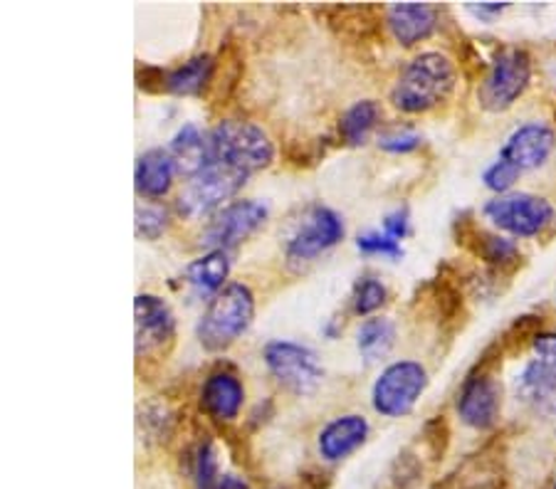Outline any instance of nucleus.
<instances>
[{"mask_svg": "<svg viewBox=\"0 0 556 489\" xmlns=\"http://www.w3.org/2000/svg\"><path fill=\"white\" fill-rule=\"evenodd\" d=\"M455 89V67L441 52H420L403 67L396 87L391 89V102L401 112L424 114L441 106Z\"/></svg>", "mask_w": 556, "mask_h": 489, "instance_id": "1", "label": "nucleus"}, {"mask_svg": "<svg viewBox=\"0 0 556 489\" xmlns=\"http://www.w3.org/2000/svg\"><path fill=\"white\" fill-rule=\"evenodd\" d=\"M253 289L243 282H232L211 299L208 309L203 311L201 322L195 326V334H199L203 349L223 351L248 332V326L253 324Z\"/></svg>", "mask_w": 556, "mask_h": 489, "instance_id": "2", "label": "nucleus"}, {"mask_svg": "<svg viewBox=\"0 0 556 489\" xmlns=\"http://www.w3.org/2000/svg\"><path fill=\"white\" fill-rule=\"evenodd\" d=\"M211 164H223L243 173L263 171L273 164L275 146L257 124L223 119L208 133Z\"/></svg>", "mask_w": 556, "mask_h": 489, "instance_id": "3", "label": "nucleus"}, {"mask_svg": "<svg viewBox=\"0 0 556 489\" xmlns=\"http://www.w3.org/2000/svg\"><path fill=\"white\" fill-rule=\"evenodd\" d=\"M532 79V60L522 48H505L492 60L488 77L480 85V104L488 112H505L525 94Z\"/></svg>", "mask_w": 556, "mask_h": 489, "instance_id": "4", "label": "nucleus"}, {"mask_svg": "<svg viewBox=\"0 0 556 489\" xmlns=\"http://www.w3.org/2000/svg\"><path fill=\"white\" fill-rule=\"evenodd\" d=\"M428 388V371L418 361H396L376 378L371 398L376 413L401 417L414 411L418 398Z\"/></svg>", "mask_w": 556, "mask_h": 489, "instance_id": "5", "label": "nucleus"}, {"mask_svg": "<svg viewBox=\"0 0 556 489\" xmlns=\"http://www.w3.org/2000/svg\"><path fill=\"white\" fill-rule=\"evenodd\" d=\"M265 366L277 384L294 396H309L321 384L317 353L294 342H270L265 346Z\"/></svg>", "mask_w": 556, "mask_h": 489, "instance_id": "6", "label": "nucleus"}, {"mask_svg": "<svg viewBox=\"0 0 556 489\" xmlns=\"http://www.w3.org/2000/svg\"><path fill=\"white\" fill-rule=\"evenodd\" d=\"M248 181V173L236 171L223 164H211L205 171L188 181L184 193L178 195V213L184 218L208 216L215 208L232 198Z\"/></svg>", "mask_w": 556, "mask_h": 489, "instance_id": "7", "label": "nucleus"}, {"mask_svg": "<svg viewBox=\"0 0 556 489\" xmlns=\"http://www.w3.org/2000/svg\"><path fill=\"white\" fill-rule=\"evenodd\" d=\"M485 216L515 237H534L549 226L554 208L542 195L509 193L492 198L485 206Z\"/></svg>", "mask_w": 556, "mask_h": 489, "instance_id": "8", "label": "nucleus"}, {"mask_svg": "<svg viewBox=\"0 0 556 489\" xmlns=\"http://www.w3.org/2000/svg\"><path fill=\"white\" fill-rule=\"evenodd\" d=\"M344 237V220L337 210L327 206L309 208L307 216L294 230L292 237L287 240V262L304 265L312 262L314 257L327 253Z\"/></svg>", "mask_w": 556, "mask_h": 489, "instance_id": "9", "label": "nucleus"}, {"mask_svg": "<svg viewBox=\"0 0 556 489\" xmlns=\"http://www.w3.org/2000/svg\"><path fill=\"white\" fill-rule=\"evenodd\" d=\"M267 220V208L257 201H232L211 218L201 243L211 250H230L248 240Z\"/></svg>", "mask_w": 556, "mask_h": 489, "instance_id": "10", "label": "nucleus"}, {"mask_svg": "<svg viewBox=\"0 0 556 489\" xmlns=\"http://www.w3.org/2000/svg\"><path fill=\"white\" fill-rule=\"evenodd\" d=\"M134 332H137V359L161 353L174 344L176 317L172 307L156 295L134 299Z\"/></svg>", "mask_w": 556, "mask_h": 489, "instance_id": "11", "label": "nucleus"}, {"mask_svg": "<svg viewBox=\"0 0 556 489\" xmlns=\"http://www.w3.org/2000/svg\"><path fill=\"white\" fill-rule=\"evenodd\" d=\"M502 411V388L490 373H478L465 381L457 394L460 421L475 430H490Z\"/></svg>", "mask_w": 556, "mask_h": 489, "instance_id": "12", "label": "nucleus"}, {"mask_svg": "<svg viewBox=\"0 0 556 489\" xmlns=\"http://www.w3.org/2000/svg\"><path fill=\"white\" fill-rule=\"evenodd\" d=\"M556 146V133L552 127L546 124L532 121L519 127L513 137L507 139V144L502 146L500 158H505L513 166H517L519 171H529V168L542 166L546 158L552 156V151Z\"/></svg>", "mask_w": 556, "mask_h": 489, "instance_id": "13", "label": "nucleus"}, {"mask_svg": "<svg viewBox=\"0 0 556 489\" xmlns=\"http://www.w3.org/2000/svg\"><path fill=\"white\" fill-rule=\"evenodd\" d=\"M245 388L238 376L228 371H215L201 388V411L218 423L236 421L243 411Z\"/></svg>", "mask_w": 556, "mask_h": 489, "instance_id": "14", "label": "nucleus"}, {"mask_svg": "<svg viewBox=\"0 0 556 489\" xmlns=\"http://www.w3.org/2000/svg\"><path fill=\"white\" fill-rule=\"evenodd\" d=\"M369 438V423L364 415H342L331 421L325 430L319 433L317 448L319 455L327 462L346 460L352 452H356Z\"/></svg>", "mask_w": 556, "mask_h": 489, "instance_id": "15", "label": "nucleus"}, {"mask_svg": "<svg viewBox=\"0 0 556 489\" xmlns=\"http://www.w3.org/2000/svg\"><path fill=\"white\" fill-rule=\"evenodd\" d=\"M389 28L403 48H414L416 42L426 40L433 35L438 15L435 8L428 3H396L386 13Z\"/></svg>", "mask_w": 556, "mask_h": 489, "instance_id": "16", "label": "nucleus"}, {"mask_svg": "<svg viewBox=\"0 0 556 489\" xmlns=\"http://www.w3.org/2000/svg\"><path fill=\"white\" fill-rule=\"evenodd\" d=\"M168 156H172L176 166V173H181L191 181V178L211 166L208 133H201L195 124H186V127L178 129L172 146H168Z\"/></svg>", "mask_w": 556, "mask_h": 489, "instance_id": "17", "label": "nucleus"}, {"mask_svg": "<svg viewBox=\"0 0 556 489\" xmlns=\"http://www.w3.org/2000/svg\"><path fill=\"white\" fill-rule=\"evenodd\" d=\"M176 166L164 149H149L137 158L134 168V185L143 198H164L172 191Z\"/></svg>", "mask_w": 556, "mask_h": 489, "instance_id": "18", "label": "nucleus"}, {"mask_svg": "<svg viewBox=\"0 0 556 489\" xmlns=\"http://www.w3.org/2000/svg\"><path fill=\"white\" fill-rule=\"evenodd\" d=\"M230 272V260L226 250H208L199 260L186 267V282L199 297H215L223 292Z\"/></svg>", "mask_w": 556, "mask_h": 489, "instance_id": "19", "label": "nucleus"}, {"mask_svg": "<svg viewBox=\"0 0 556 489\" xmlns=\"http://www.w3.org/2000/svg\"><path fill=\"white\" fill-rule=\"evenodd\" d=\"M215 69V57L213 55H195L186 60L184 65L166 75V92L191 96V94H203L205 89L211 87Z\"/></svg>", "mask_w": 556, "mask_h": 489, "instance_id": "20", "label": "nucleus"}, {"mask_svg": "<svg viewBox=\"0 0 556 489\" xmlns=\"http://www.w3.org/2000/svg\"><path fill=\"white\" fill-rule=\"evenodd\" d=\"M381 119V106L374 100L356 102L354 106L342 114L339 119V139L344 141L346 146H364L369 133L376 129V124Z\"/></svg>", "mask_w": 556, "mask_h": 489, "instance_id": "21", "label": "nucleus"}, {"mask_svg": "<svg viewBox=\"0 0 556 489\" xmlns=\"http://www.w3.org/2000/svg\"><path fill=\"white\" fill-rule=\"evenodd\" d=\"M393 342H396V326L383 317H371L366 319L362 329H358L356 346L358 351H362L364 361L374 363L391 351Z\"/></svg>", "mask_w": 556, "mask_h": 489, "instance_id": "22", "label": "nucleus"}, {"mask_svg": "<svg viewBox=\"0 0 556 489\" xmlns=\"http://www.w3.org/2000/svg\"><path fill=\"white\" fill-rule=\"evenodd\" d=\"M517 390L527 400H546L556 394V369L546 366L544 361H529L522 376L517 381Z\"/></svg>", "mask_w": 556, "mask_h": 489, "instance_id": "23", "label": "nucleus"}, {"mask_svg": "<svg viewBox=\"0 0 556 489\" xmlns=\"http://www.w3.org/2000/svg\"><path fill=\"white\" fill-rule=\"evenodd\" d=\"M220 479V465L218 455H215L213 442L205 440L193 458V482L195 489H213Z\"/></svg>", "mask_w": 556, "mask_h": 489, "instance_id": "24", "label": "nucleus"}, {"mask_svg": "<svg viewBox=\"0 0 556 489\" xmlns=\"http://www.w3.org/2000/svg\"><path fill=\"white\" fill-rule=\"evenodd\" d=\"M168 222H172V216H168L166 208L143 206V208L137 210V220H134V228H137V237L156 240V237L166 233Z\"/></svg>", "mask_w": 556, "mask_h": 489, "instance_id": "25", "label": "nucleus"}, {"mask_svg": "<svg viewBox=\"0 0 556 489\" xmlns=\"http://www.w3.org/2000/svg\"><path fill=\"white\" fill-rule=\"evenodd\" d=\"M386 301V287L376 278H362L354 287V311L356 314H371L381 309Z\"/></svg>", "mask_w": 556, "mask_h": 489, "instance_id": "26", "label": "nucleus"}, {"mask_svg": "<svg viewBox=\"0 0 556 489\" xmlns=\"http://www.w3.org/2000/svg\"><path fill=\"white\" fill-rule=\"evenodd\" d=\"M478 253L492 265H509V262L519 260L517 245L513 243V240L500 237V235H482Z\"/></svg>", "mask_w": 556, "mask_h": 489, "instance_id": "27", "label": "nucleus"}, {"mask_svg": "<svg viewBox=\"0 0 556 489\" xmlns=\"http://www.w3.org/2000/svg\"><path fill=\"white\" fill-rule=\"evenodd\" d=\"M519 173H522V171H519L517 166L505 162V158H497V162L492 164L485 173H482V181H485L490 191H495V193L502 195V193H507L509 189H513Z\"/></svg>", "mask_w": 556, "mask_h": 489, "instance_id": "28", "label": "nucleus"}, {"mask_svg": "<svg viewBox=\"0 0 556 489\" xmlns=\"http://www.w3.org/2000/svg\"><path fill=\"white\" fill-rule=\"evenodd\" d=\"M356 247H358V250H362L364 255H383V257H393V260H396V257L403 255L399 240H393V237H389L386 233H366V235H358Z\"/></svg>", "mask_w": 556, "mask_h": 489, "instance_id": "29", "label": "nucleus"}, {"mask_svg": "<svg viewBox=\"0 0 556 489\" xmlns=\"http://www.w3.org/2000/svg\"><path fill=\"white\" fill-rule=\"evenodd\" d=\"M379 146L383 151H391V154H408L420 146V137L414 131H393V133H383L379 139Z\"/></svg>", "mask_w": 556, "mask_h": 489, "instance_id": "30", "label": "nucleus"}, {"mask_svg": "<svg viewBox=\"0 0 556 489\" xmlns=\"http://www.w3.org/2000/svg\"><path fill=\"white\" fill-rule=\"evenodd\" d=\"M532 349L536 353V359L544 361L546 366L556 369V334L554 332L536 334L534 342H532Z\"/></svg>", "mask_w": 556, "mask_h": 489, "instance_id": "31", "label": "nucleus"}, {"mask_svg": "<svg viewBox=\"0 0 556 489\" xmlns=\"http://www.w3.org/2000/svg\"><path fill=\"white\" fill-rule=\"evenodd\" d=\"M383 233L401 243V237H406V233H408V213L396 210V213H391V216H386Z\"/></svg>", "mask_w": 556, "mask_h": 489, "instance_id": "32", "label": "nucleus"}, {"mask_svg": "<svg viewBox=\"0 0 556 489\" xmlns=\"http://www.w3.org/2000/svg\"><path fill=\"white\" fill-rule=\"evenodd\" d=\"M213 489H253V487H250L243 477L228 473V475H220V479L215 482Z\"/></svg>", "mask_w": 556, "mask_h": 489, "instance_id": "33", "label": "nucleus"}, {"mask_svg": "<svg viewBox=\"0 0 556 489\" xmlns=\"http://www.w3.org/2000/svg\"><path fill=\"white\" fill-rule=\"evenodd\" d=\"M505 8H507V3H480V5H470V11L482 17V15H497L505 11Z\"/></svg>", "mask_w": 556, "mask_h": 489, "instance_id": "34", "label": "nucleus"}, {"mask_svg": "<svg viewBox=\"0 0 556 489\" xmlns=\"http://www.w3.org/2000/svg\"><path fill=\"white\" fill-rule=\"evenodd\" d=\"M554 489H556V482H554Z\"/></svg>", "mask_w": 556, "mask_h": 489, "instance_id": "35", "label": "nucleus"}]
</instances>
